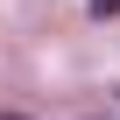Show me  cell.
<instances>
[{
    "label": "cell",
    "instance_id": "cell-1",
    "mask_svg": "<svg viewBox=\"0 0 120 120\" xmlns=\"http://www.w3.org/2000/svg\"><path fill=\"white\" fill-rule=\"evenodd\" d=\"M92 14H120V0H92Z\"/></svg>",
    "mask_w": 120,
    "mask_h": 120
}]
</instances>
